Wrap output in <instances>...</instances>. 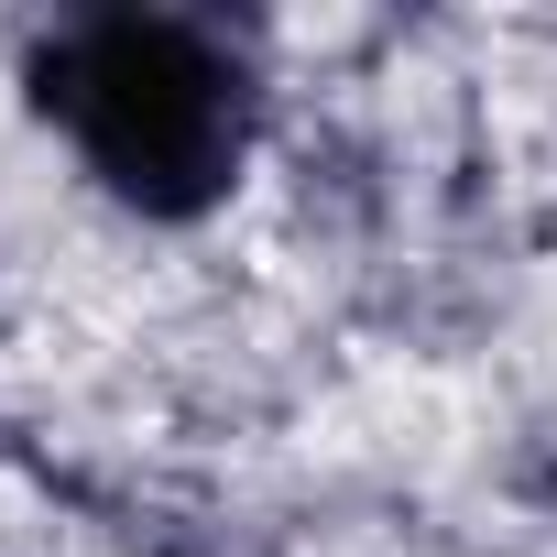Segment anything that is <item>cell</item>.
I'll list each match as a JSON object with an SVG mask.
<instances>
[{"mask_svg": "<svg viewBox=\"0 0 557 557\" xmlns=\"http://www.w3.org/2000/svg\"><path fill=\"white\" fill-rule=\"evenodd\" d=\"M23 77L88 186L153 230L208 219L262 143V55L219 12H66Z\"/></svg>", "mask_w": 557, "mask_h": 557, "instance_id": "1", "label": "cell"}]
</instances>
